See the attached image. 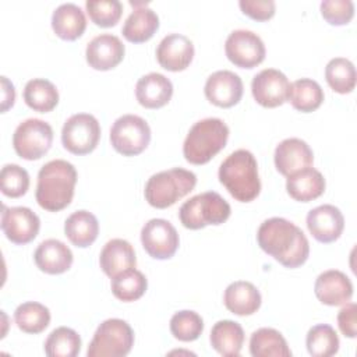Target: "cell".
<instances>
[{
	"label": "cell",
	"instance_id": "d4e9b609",
	"mask_svg": "<svg viewBox=\"0 0 357 357\" xmlns=\"http://www.w3.org/2000/svg\"><path fill=\"white\" fill-rule=\"evenodd\" d=\"M286 190L293 199L310 202L324 194L325 178L319 170L308 166L287 176Z\"/></svg>",
	"mask_w": 357,
	"mask_h": 357
},
{
	"label": "cell",
	"instance_id": "8992f818",
	"mask_svg": "<svg viewBox=\"0 0 357 357\" xmlns=\"http://www.w3.org/2000/svg\"><path fill=\"white\" fill-rule=\"evenodd\" d=\"M229 202L215 191H206L191 197L178 209V218L184 227L191 230L208 225H220L230 216Z\"/></svg>",
	"mask_w": 357,
	"mask_h": 357
},
{
	"label": "cell",
	"instance_id": "4fadbf2b",
	"mask_svg": "<svg viewBox=\"0 0 357 357\" xmlns=\"http://www.w3.org/2000/svg\"><path fill=\"white\" fill-rule=\"evenodd\" d=\"M40 220L38 215L26 206H3L1 230L14 244H28L39 233Z\"/></svg>",
	"mask_w": 357,
	"mask_h": 357
},
{
	"label": "cell",
	"instance_id": "52a82bcc",
	"mask_svg": "<svg viewBox=\"0 0 357 357\" xmlns=\"http://www.w3.org/2000/svg\"><path fill=\"white\" fill-rule=\"evenodd\" d=\"M134 344V331L120 318L103 321L88 346V357H124Z\"/></svg>",
	"mask_w": 357,
	"mask_h": 357
},
{
	"label": "cell",
	"instance_id": "5b68a950",
	"mask_svg": "<svg viewBox=\"0 0 357 357\" xmlns=\"http://www.w3.org/2000/svg\"><path fill=\"white\" fill-rule=\"evenodd\" d=\"M197 176L187 169L173 167L152 174L145 184V199L158 209L174 205L178 199L194 190Z\"/></svg>",
	"mask_w": 357,
	"mask_h": 357
},
{
	"label": "cell",
	"instance_id": "ab89813d",
	"mask_svg": "<svg viewBox=\"0 0 357 357\" xmlns=\"http://www.w3.org/2000/svg\"><path fill=\"white\" fill-rule=\"evenodd\" d=\"M1 192L10 198H18L24 195L29 188L28 172L14 163L4 165L0 173Z\"/></svg>",
	"mask_w": 357,
	"mask_h": 357
},
{
	"label": "cell",
	"instance_id": "7c38bea8",
	"mask_svg": "<svg viewBox=\"0 0 357 357\" xmlns=\"http://www.w3.org/2000/svg\"><path fill=\"white\" fill-rule=\"evenodd\" d=\"M144 250L155 259H169L178 248V233L166 219H151L141 229Z\"/></svg>",
	"mask_w": 357,
	"mask_h": 357
},
{
	"label": "cell",
	"instance_id": "f546056e",
	"mask_svg": "<svg viewBox=\"0 0 357 357\" xmlns=\"http://www.w3.org/2000/svg\"><path fill=\"white\" fill-rule=\"evenodd\" d=\"M252 357H290L291 350L283 335L273 328H259L250 337Z\"/></svg>",
	"mask_w": 357,
	"mask_h": 357
},
{
	"label": "cell",
	"instance_id": "9a60e30c",
	"mask_svg": "<svg viewBox=\"0 0 357 357\" xmlns=\"http://www.w3.org/2000/svg\"><path fill=\"white\" fill-rule=\"evenodd\" d=\"M206 99L219 107H231L243 96L241 78L229 70H219L211 74L204 88Z\"/></svg>",
	"mask_w": 357,
	"mask_h": 357
},
{
	"label": "cell",
	"instance_id": "44dd1931",
	"mask_svg": "<svg viewBox=\"0 0 357 357\" xmlns=\"http://www.w3.org/2000/svg\"><path fill=\"white\" fill-rule=\"evenodd\" d=\"M173 95L172 81L160 73L142 75L135 85V98L146 109H159L169 103Z\"/></svg>",
	"mask_w": 357,
	"mask_h": 357
},
{
	"label": "cell",
	"instance_id": "277c9868",
	"mask_svg": "<svg viewBox=\"0 0 357 357\" xmlns=\"http://www.w3.org/2000/svg\"><path fill=\"white\" fill-rule=\"evenodd\" d=\"M227 138L229 127L222 119H202L190 128L183 144V155L192 165L208 163L226 146Z\"/></svg>",
	"mask_w": 357,
	"mask_h": 357
},
{
	"label": "cell",
	"instance_id": "e575fe53",
	"mask_svg": "<svg viewBox=\"0 0 357 357\" xmlns=\"http://www.w3.org/2000/svg\"><path fill=\"white\" fill-rule=\"evenodd\" d=\"M305 344L312 357H329L337 353L340 342L336 331L331 325L318 324L308 331Z\"/></svg>",
	"mask_w": 357,
	"mask_h": 357
},
{
	"label": "cell",
	"instance_id": "7bdbcfd3",
	"mask_svg": "<svg viewBox=\"0 0 357 357\" xmlns=\"http://www.w3.org/2000/svg\"><path fill=\"white\" fill-rule=\"evenodd\" d=\"M356 312L357 305L354 303L347 301L343 304L342 310L337 314V325L340 332L347 337H356L357 335V324H356Z\"/></svg>",
	"mask_w": 357,
	"mask_h": 357
},
{
	"label": "cell",
	"instance_id": "83f0119b",
	"mask_svg": "<svg viewBox=\"0 0 357 357\" xmlns=\"http://www.w3.org/2000/svg\"><path fill=\"white\" fill-rule=\"evenodd\" d=\"M212 347L225 357H237L244 343V331L236 321H218L209 336Z\"/></svg>",
	"mask_w": 357,
	"mask_h": 357
},
{
	"label": "cell",
	"instance_id": "60d3db41",
	"mask_svg": "<svg viewBox=\"0 0 357 357\" xmlns=\"http://www.w3.org/2000/svg\"><path fill=\"white\" fill-rule=\"evenodd\" d=\"M321 14L331 25H344L354 15V3L351 0H324Z\"/></svg>",
	"mask_w": 357,
	"mask_h": 357
},
{
	"label": "cell",
	"instance_id": "2e32d148",
	"mask_svg": "<svg viewBox=\"0 0 357 357\" xmlns=\"http://www.w3.org/2000/svg\"><path fill=\"white\" fill-rule=\"evenodd\" d=\"M126 47L119 36L112 33H100L95 36L85 50L86 63L93 70L107 71L121 63Z\"/></svg>",
	"mask_w": 357,
	"mask_h": 357
},
{
	"label": "cell",
	"instance_id": "ba28073f",
	"mask_svg": "<svg viewBox=\"0 0 357 357\" xmlns=\"http://www.w3.org/2000/svg\"><path fill=\"white\" fill-rule=\"evenodd\" d=\"M149 124L137 114L119 117L110 128L112 146L124 156L139 155L149 145Z\"/></svg>",
	"mask_w": 357,
	"mask_h": 357
},
{
	"label": "cell",
	"instance_id": "d6a6232c",
	"mask_svg": "<svg viewBox=\"0 0 357 357\" xmlns=\"http://www.w3.org/2000/svg\"><path fill=\"white\" fill-rule=\"evenodd\" d=\"M14 321L25 333H40L50 324V311L40 303L26 301L15 308Z\"/></svg>",
	"mask_w": 357,
	"mask_h": 357
},
{
	"label": "cell",
	"instance_id": "8d00e7d4",
	"mask_svg": "<svg viewBox=\"0 0 357 357\" xmlns=\"http://www.w3.org/2000/svg\"><path fill=\"white\" fill-rule=\"evenodd\" d=\"M354 64L344 57L329 60L325 67V78L328 85L337 93H349L356 86Z\"/></svg>",
	"mask_w": 357,
	"mask_h": 357
},
{
	"label": "cell",
	"instance_id": "74e56055",
	"mask_svg": "<svg viewBox=\"0 0 357 357\" xmlns=\"http://www.w3.org/2000/svg\"><path fill=\"white\" fill-rule=\"evenodd\" d=\"M204 321L201 315L191 310H181L170 319L172 335L181 342H192L201 336Z\"/></svg>",
	"mask_w": 357,
	"mask_h": 357
},
{
	"label": "cell",
	"instance_id": "8fae6325",
	"mask_svg": "<svg viewBox=\"0 0 357 357\" xmlns=\"http://www.w3.org/2000/svg\"><path fill=\"white\" fill-rule=\"evenodd\" d=\"M227 59L240 68H254L265 59V45L262 39L247 29H236L229 33L225 42Z\"/></svg>",
	"mask_w": 357,
	"mask_h": 357
},
{
	"label": "cell",
	"instance_id": "5bb4252c",
	"mask_svg": "<svg viewBox=\"0 0 357 357\" xmlns=\"http://www.w3.org/2000/svg\"><path fill=\"white\" fill-rule=\"evenodd\" d=\"M290 82L287 77L276 68H265L254 75L251 92L257 103L264 107H278L289 98Z\"/></svg>",
	"mask_w": 357,
	"mask_h": 357
},
{
	"label": "cell",
	"instance_id": "9c48e42d",
	"mask_svg": "<svg viewBox=\"0 0 357 357\" xmlns=\"http://www.w3.org/2000/svg\"><path fill=\"white\" fill-rule=\"evenodd\" d=\"M53 128L40 119H26L13 134V146L17 155L26 160L40 159L52 146Z\"/></svg>",
	"mask_w": 357,
	"mask_h": 357
},
{
	"label": "cell",
	"instance_id": "7a4b0ae2",
	"mask_svg": "<svg viewBox=\"0 0 357 357\" xmlns=\"http://www.w3.org/2000/svg\"><path fill=\"white\" fill-rule=\"evenodd\" d=\"M77 170L74 165L63 159L45 163L38 173L36 201L40 208L57 212L70 205L77 184Z\"/></svg>",
	"mask_w": 357,
	"mask_h": 357
},
{
	"label": "cell",
	"instance_id": "836d02e7",
	"mask_svg": "<svg viewBox=\"0 0 357 357\" xmlns=\"http://www.w3.org/2000/svg\"><path fill=\"white\" fill-rule=\"evenodd\" d=\"M148 287V280L145 275L135 269H127L112 278V293L116 298L130 303L135 301L144 296Z\"/></svg>",
	"mask_w": 357,
	"mask_h": 357
},
{
	"label": "cell",
	"instance_id": "f35d334b",
	"mask_svg": "<svg viewBox=\"0 0 357 357\" xmlns=\"http://www.w3.org/2000/svg\"><path fill=\"white\" fill-rule=\"evenodd\" d=\"M85 8L92 20L99 26H114L123 13V4L119 0H86Z\"/></svg>",
	"mask_w": 357,
	"mask_h": 357
},
{
	"label": "cell",
	"instance_id": "3957f363",
	"mask_svg": "<svg viewBox=\"0 0 357 357\" xmlns=\"http://www.w3.org/2000/svg\"><path fill=\"white\" fill-rule=\"evenodd\" d=\"M219 181L240 202L255 199L261 191L258 163L247 149L231 152L219 166Z\"/></svg>",
	"mask_w": 357,
	"mask_h": 357
},
{
	"label": "cell",
	"instance_id": "cb8c5ba5",
	"mask_svg": "<svg viewBox=\"0 0 357 357\" xmlns=\"http://www.w3.org/2000/svg\"><path fill=\"white\" fill-rule=\"evenodd\" d=\"M99 264L109 278H114L123 271L135 268L137 258L134 247L127 240L112 238L103 245L99 255Z\"/></svg>",
	"mask_w": 357,
	"mask_h": 357
},
{
	"label": "cell",
	"instance_id": "7402d4cb",
	"mask_svg": "<svg viewBox=\"0 0 357 357\" xmlns=\"http://www.w3.org/2000/svg\"><path fill=\"white\" fill-rule=\"evenodd\" d=\"M33 259L42 272L60 275L71 268L73 252L63 241L57 238H47L38 245Z\"/></svg>",
	"mask_w": 357,
	"mask_h": 357
},
{
	"label": "cell",
	"instance_id": "603a6c76",
	"mask_svg": "<svg viewBox=\"0 0 357 357\" xmlns=\"http://www.w3.org/2000/svg\"><path fill=\"white\" fill-rule=\"evenodd\" d=\"M135 8L126 18L123 25V36L132 43H142L153 36L159 28L158 14L146 7V3H132Z\"/></svg>",
	"mask_w": 357,
	"mask_h": 357
},
{
	"label": "cell",
	"instance_id": "30bf717a",
	"mask_svg": "<svg viewBox=\"0 0 357 357\" xmlns=\"http://www.w3.org/2000/svg\"><path fill=\"white\" fill-rule=\"evenodd\" d=\"M100 138V126L95 116L77 113L68 117L61 128L63 146L74 155L92 152Z\"/></svg>",
	"mask_w": 357,
	"mask_h": 357
},
{
	"label": "cell",
	"instance_id": "ffe728a7",
	"mask_svg": "<svg viewBox=\"0 0 357 357\" xmlns=\"http://www.w3.org/2000/svg\"><path fill=\"white\" fill-rule=\"evenodd\" d=\"M275 166L283 176H290L312 165L314 153L310 145L300 138H286L275 149Z\"/></svg>",
	"mask_w": 357,
	"mask_h": 357
},
{
	"label": "cell",
	"instance_id": "d6986e66",
	"mask_svg": "<svg viewBox=\"0 0 357 357\" xmlns=\"http://www.w3.org/2000/svg\"><path fill=\"white\" fill-rule=\"evenodd\" d=\"M314 291L317 298L325 305H343L353 296V283L346 273L337 269H329L318 275Z\"/></svg>",
	"mask_w": 357,
	"mask_h": 357
},
{
	"label": "cell",
	"instance_id": "f1b7e54d",
	"mask_svg": "<svg viewBox=\"0 0 357 357\" xmlns=\"http://www.w3.org/2000/svg\"><path fill=\"white\" fill-rule=\"evenodd\" d=\"M64 233L75 247H89L99 233L98 219L85 209L75 211L66 219Z\"/></svg>",
	"mask_w": 357,
	"mask_h": 357
},
{
	"label": "cell",
	"instance_id": "6da1fadb",
	"mask_svg": "<svg viewBox=\"0 0 357 357\" xmlns=\"http://www.w3.org/2000/svg\"><path fill=\"white\" fill-rule=\"evenodd\" d=\"M258 245L286 268H298L310 255L304 231L284 218L264 220L257 231Z\"/></svg>",
	"mask_w": 357,
	"mask_h": 357
},
{
	"label": "cell",
	"instance_id": "4dcf8cb0",
	"mask_svg": "<svg viewBox=\"0 0 357 357\" xmlns=\"http://www.w3.org/2000/svg\"><path fill=\"white\" fill-rule=\"evenodd\" d=\"M24 100L35 112L47 113L57 106L59 91L49 79L33 78L25 84Z\"/></svg>",
	"mask_w": 357,
	"mask_h": 357
},
{
	"label": "cell",
	"instance_id": "e0dca14e",
	"mask_svg": "<svg viewBox=\"0 0 357 357\" xmlns=\"http://www.w3.org/2000/svg\"><path fill=\"white\" fill-rule=\"evenodd\" d=\"M194 57L192 42L181 33L166 35L156 47L158 63L167 71L185 70Z\"/></svg>",
	"mask_w": 357,
	"mask_h": 357
},
{
	"label": "cell",
	"instance_id": "d590c367",
	"mask_svg": "<svg viewBox=\"0 0 357 357\" xmlns=\"http://www.w3.org/2000/svg\"><path fill=\"white\" fill-rule=\"evenodd\" d=\"M79 350V335L67 326L53 329L45 342V353L49 357H75Z\"/></svg>",
	"mask_w": 357,
	"mask_h": 357
},
{
	"label": "cell",
	"instance_id": "ee69618b",
	"mask_svg": "<svg viewBox=\"0 0 357 357\" xmlns=\"http://www.w3.org/2000/svg\"><path fill=\"white\" fill-rule=\"evenodd\" d=\"M1 88H3V98H1V112L4 113L8 110L15 100V89L14 85L7 79V77H1Z\"/></svg>",
	"mask_w": 357,
	"mask_h": 357
},
{
	"label": "cell",
	"instance_id": "b9f144b4",
	"mask_svg": "<svg viewBox=\"0 0 357 357\" xmlns=\"http://www.w3.org/2000/svg\"><path fill=\"white\" fill-rule=\"evenodd\" d=\"M241 11L257 21H266L273 17L276 4L273 0H240Z\"/></svg>",
	"mask_w": 357,
	"mask_h": 357
},
{
	"label": "cell",
	"instance_id": "484cf974",
	"mask_svg": "<svg viewBox=\"0 0 357 357\" xmlns=\"http://www.w3.org/2000/svg\"><path fill=\"white\" fill-rule=\"evenodd\" d=\"M261 293L250 282L237 280L230 283L223 294V303L226 308L240 317L251 315L261 307Z\"/></svg>",
	"mask_w": 357,
	"mask_h": 357
},
{
	"label": "cell",
	"instance_id": "1f68e13d",
	"mask_svg": "<svg viewBox=\"0 0 357 357\" xmlns=\"http://www.w3.org/2000/svg\"><path fill=\"white\" fill-rule=\"evenodd\" d=\"M287 100L296 110L310 113L322 105L324 91L317 81L311 78H300L290 84Z\"/></svg>",
	"mask_w": 357,
	"mask_h": 357
},
{
	"label": "cell",
	"instance_id": "ac0fdd59",
	"mask_svg": "<svg viewBox=\"0 0 357 357\" xmlns=\"http://www.w3.org/2000/svg\"><path fill=\"white\" fill-rule=\"evenodd\" d=\"M307 227L319 243H332L340 237L344 227V218L339 208L324 204L308 212Z\"/></svg>",
	"mask_w": 357,
	"mask_h": 357
},
{
	"label": "cell",
	"instance_id": "4316f807",
	"mask_svg": "<svg viewBox=\"0 0 357 357\" xmlns=\"http://www.w3.org/2000/svg\"><path fill=\"white\" fill-rule=\"evenodd\" d=\"M52 28L64 40H75L86 28V18L82 8L74 3L60 4L52 14Z\"/></svg>",
	"mask_w": 357,
	"mask_h": 357
}]
</instances>
